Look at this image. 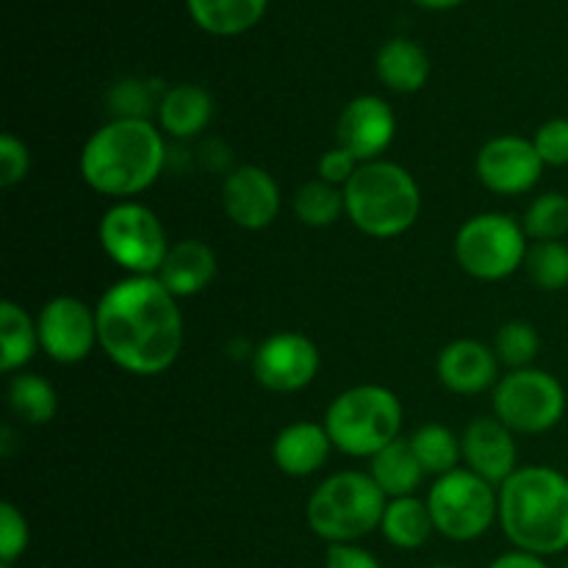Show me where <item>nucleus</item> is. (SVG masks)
<instances>
[{"mask_svg":"<svg viewBox=\"0 0 568 568\" xmlns=\"http://www.w3.org/2000/svg\"><path fill=\"white\" fill-rule=\"evenodd\" d=\"M98 344L116 369L155 377L172 369L183 349L178 297L155 275H125L94 305Z\"/></svg>","mask_w":568,"mask_h":568,"instance_id":"obj_1","label":"nucleus"},{"mask_svg":"<svg viewBox=\"0 0 568 568\" xmlns=\"http://www.w3.org/2000/svg\"><path fill=\"white\" fill-rule=\"evenodd\" d=\"M166 142L150 120H116L87 139L78 159L83 183L103 197L131 200L148 192L166 166Z\"/></svg>","mask_w":568,"mask_h":568,"instance_id":"obj_2","label":"nucleus"},{"mask_svg":"<svg viewBox=\"0 0 568 568\" xmlns=\"http://www.w3.org/2000/svg\"><path fill=\"white\" fill-rule=\"evenodd\" d=\"M499 491V527L521 552L549 558L568 549V477L552 466H519Z\"/></svg>","mask_w":568,"mask_h":568,"instance_id":"obj_3","label":"nucleus"},{"mask_svg":"<svg viewBox=\"0 0 568 568\" xmlns=\"http://www.w3.org/2000/svg\"><path fill=\"white\" fill-rule=\"evenodd\" d=\"M347 220L364 236L397 239L416 225L422 214V189L397 161L377 159L361 164L344 186Z\"/></svg>","mask_w":568,"mask_h":568,"instance_id":"obj_4","label":"nucleus"},{"mask_svg":"<svg viewBox=\"0 0 568 568\" xmlns=\"http://www.w3.org/2000/svg\"><path fill=\"white\" fill-rule=\"evenodd\" d=\"M388 497L369 471H336L314 488L305 519L314 536L327 544H355L381 530Z\"/></svg>","mask_w":568,"mask_h":568,"instance_id":"obj_5","label":"nucleus"},{"mask_svg":"<svg viewBox=\"0 0 568 568\" xmlns=\"http://www.w3.org/2000/svg\"><path fill=\"white\" fill-rule=\"evenodd\" d=\"M325 430L333 447L349 458H375L403 430V403L386 386L361 383L338 394L325 410Z\"/></svg>","mask_w":568,"mask_h":568,"instance_id":"obj_6","label":"nucleus"},{"mask_svg":"<svg viewBox=\"0 0 568 568\" xmlns=\"http://www.w3.org/2000/svg\"><path fill=\"white\" fill-rule=\"evenodd\" d=\"M527 253L530 236L525 225L499 211L471 216L455 233V261L475 281H505L525 266Z\"/></svg>","mask_w":568,"mask_h":568,"instance_id":"obj_7","label":"nucleus"},{"mask_svg":"<svg viewBox=\"0 0 568 568\" xmlns=\"http://www.w3.org/2000/svg\"><path fill=\"white\" fill-rule=\"evenodd\" d=\"M436 532L458 544L477 541L499 521V491L475 471L460 466L449 475L436 477L427 491Z\"/></svg>","mask_w":568,"mask_h":568,"instance_id":"obj_8","label":"nucleus"},{"mask_svg":"<svg viewBox=\"0 0 568 568\" xmlns=\"http://www.w3.org/2000/svg\"><path fill=\"white\" fill-rule=\"evenodd\" d=\"M98 239L103 253L128 275H159L170 239L159 214L136 200H120L100 216Z\"/></svg>","mask_w":568,"mask_h":568,"instance_id":"obj_9","label":"nucleus"},{"mask_svg":"<svg viewBox=\"0 0 568 568\" xmlns=\"http://www.w3.org/2000/svg\"><path fill=\"white\" fill-rule=\"evenodd\" d=\"M564 414L566 388L558 377L536 366L508 372L494 386V416L514 433H547L560 425Z\"/></svg>","mask_w":568,"mask_h":568,"instance_id":"obj_10","label":"nucleus"},{"mask_svg":"<svg viewBox=\"0 0 568 568\" xmlns=\"http://www.w3.org/2000/svg\"><path fill=\"white\" fill-rule=\"evenodd\" d=\"M39 347L55 364H81L98 344V314L83 300L61 294L37 314Z\"/></svg>","mask_w":568,"mask_h":568,"instance_id":"obj_11","label":"nucleus"},{"mask_svg":"<svg viewBox=\"0 0 568 568\" xmlns=\"http://www.w3.org/2000/svg\"><path fill=\"white\" fill-rule=\"evenodd\" d=\"M320 349L305 333L281 331L253 349V375L272 394L303 392L320 375Z\"/></svg>","mask_w":568,"mask_h":568,"instance_id":"obj_12","label":"nucleus"},{"mask_svg":"<svg viewBox=\"0 0 568 568\" xmlns=\"http://www.w3.org/2000/svg\"><path fill=\"white\" fill-rule=\"evenodd\" d=\"M544 161L538 155L532 139L505 133V136L488 139L480 148L475 161L477 181L494 194L503 197H519L532 192L544 175Z\"/></svg>","mask_w":568,"mask_h":568,"instance_id":"obj_13","label":"nucleus"},{"mask_svg":"<svg viewBox=\"0 0 568 568\" xmlns=\"http://www.w3.org/2000/svg\"><path fill=\"white\" fill-rule=\"evenodd\" d=\"M397 136V114L392 103L377 94H358L342 109L336 122V142L358 159V164L377 161Z\"/></svg>","mask_w":568,"mask_h":568,"instance_id":"obj_14","label":"nucleus"},{"mask_svg":"<svg viewBox=\"0 0 568 568\" xmlns=\"http://www.w3.org/2000/svg\"><path fill=\"white\" fill-rule=\"evenodd\" d=\"M281 186L258 164H242L227 172L222 183V209L242 231H264L281 214Z\"/></svg>","mask_w":568,"mask_h":568,"instance_id":"obj_15","label":"nucleus"},{"mask_svg":"<svg viewBox=\"0 0 568 568\" xmlns=\"http://www.w3.org/2000/svg\"><path fill=\"white\" fill-rule=\"evenodd\" d=\"M466 469L488 480L491 486H503L519 466H516V438L510 427H505L497 416H477L466 425L460 436Z\"/></svg>","mask_w":568,"mask_h":568,"instance_id":"obj_16","label":"nucleus"},{"mask_svg":"<svg viewBox=\"0 0 568 568\" xmlns=\"http://www.w3.org/2000/svg\"><path fill=\"white\" fill-rule=\"evenodd\" d=\"M436 375L447 392L477 397L499 383V358L494 347L477 338H458L438 353Z\"/></svg>","mask_w":568,"mask_h":568,"instance_id":"obj_17","label":"nucleus"},{"mask_svg":"<svg viewBox=\"0 0 568 568\" xmlns=\"http://www.w3.org/2000/svg\"><path fill=\"white\" fill-rule=\"evenodd\" d=\"M333 442L325 425L316 422H294L275 436L272 444V460L277 469L288 477H311L325 469L333 453Z\"/></svg>","mask_w":568,"mask_h":568,"instance_id":"obj_18","label":"nucleus"},{"mask_svg":"<svg viewBox=\"0 0 568 568\" xmlns=\"http://www.w3.org/2000/svg\"><path fill=\"white\" fill-rule=\"evenodd\" d=\"M216 270H220L216 253L209 244L200 239H183V242L172 244L155 277L164 283L166 292L183 300L205 292L214 283Z\"/></svg>","mask_w":568,"mask_h":568,"instance_id":"obj_19","label":"nucleus"},{"mask_svg":"<svg viewBox=\"0 0 568 568\" xmlns=\"http://www.w3.org/2000/svg\"><path fill=\"white\" fill-rule=\"evenodd\" d=\"M159 128L172 139L200 136L214 116V98L200 83H178L170 87L159 100Z\"/></svg>","mask_w":568,"mask_h":568,"instance_id":"obj_20","label":"nucleus"},{"mask_svg":"<svg viewBox=\"0 0 568 568\" xmlns=\"http://www.w3.org/2000/svg\"><path fill=\"white\" fill-rule=\"evenodd\" d=\"M375 72L386 89L397 94H414L430 78V55L408 37H392L377 48Z\"/></svg>","mask_w":568,"mask_h":568,"instance_id":"obj_21","label":"nucleus"},{"mask_svg":"<svg viewBox=\"0 0 568 568\" xmlns=\"http://www.w3.org/2000/svg\"><path fill=\"white\" fill-rule=\"evenodd\" d=\"M270 0H186V11L200 31L211 37H242L266 14Z\"/></svg>","mask_w":568,"mask_h":568,"instance_id":"obj_22","label":"nucleus"},{"mask_svg":"<svg viewBox=\"0 0 568 568\" xmlns=\"http://www.w3.org/2000/svg\"><path fill=\"white\" fill-rule=\"evenodd\" d=\"M369 475L388 499H399L416 497V488L422 486L425 469H422L408 438H397L369 460Z\"/></svg>","mask_w":568,"mask_h":568,"instance_id":"obj_23","label":"nucleus"},{"mask_svg":"<svg viewBox=\"0 0 568 568\" xmlns=\"http://www.w3.org/2000/svg\"><path fill=\"white\" fill-rule=\"evenodd\" d=\"M381 532L392 547L403 549V552H414V549L425 547V544L430 541L433 532H436L430 508H427V499H388L386 514H383L381 521Z\"/></svg>","mask_w":568,"mask_h":568,"instance_id":"obj_24","label":"nucleus"},{"mask_svg":"<svg viewBox=\"0 0 568 568\" xmlns=\"http://www.w3.org/2000/svg\"><path fill=\"white\" fill-rule=\"evenodd\" d=\"M37 320L14 300L0 305V369L3 375H17L22 366L39 353Z\"/></svg>","mask_w":568,"mask_h":568,"instance_id":"obj_25","label":"nucleus"},{"mask_svg":"<svg viewBox=\"0 0 568 568\" xmlns=\"http://www.w3.org/2000/svg\"><path fill=\"white\" fill-rule=\"evenodd\" d=\"M6 399H9L11 414L33 427L50 425L59 414V394H55L53 383L44 381L42 375H33V372L11 375Z\"/></svg>","mask_w":568,"mask_h":568,"instance_id":"obj_26","label":"nucleus"},{"mask_svg":"<svg viewBox=\"0 0 568 568\" xmlns=\"http://www.w3.org/2000/svg\"><path fill=\"white\" fill-rule=\"evenodd\" d=\"M410 447H414L416 458H419L425 475H449V471L460 469V460H464V447H460V438L455 436L449 427L444 425H422L414 436L408 438Z\"/></svg>","mask_w":568,"mask_h":568,"instance_id":"obj_27","label":"nucleus"},{"mask_svg":"<svg viewBox=\"0 0 568 568\" xmlns=\"http://www.w3.org/2000/svg\"><path fill=\"white\" fill-rule=\"evenodd\" d=\"M292 205L294 216H297L305 227H331L333 222L342 220V214H347L344 189L325 183L322 178L303 183V186L294 192Z\"/></svg>","mask_w":568,"mask_h":568,"instance_id":"obj_28","label":"nucleus"},{"mask_svg":"<svg viewBox=\"0 0 568 568\" xmlns=\"http://www.w3.org/2000/svg\"><path fill=\"white\" fill-rule=\"evenodd\" d=\"M521 225L532 242H564L568 236V197L564 192L541 194L527 205Z\"/></svg>","mask_w":568,"mask_h":568,"instance_id":"obj_29","label":"nucleus"},{"mask_svg":"<svg viewBox=\"0 0 568 568\" xmlns=\"http://www.w3.org/2000/svg\"><path fill=\"white\" fill-rule=\"evenodd\" d=\"M494 353H497L499 364L508 366L510 372L527 369L541 353V336L530 322H505L494 336Z\"/></svg>","mask_w":568,"mask_h":568,"instance_id":"obj_30","label":"nucleus"},{"mask_svg":"<svg viewBox=\"0 0 568 568\" xmlns=\"http://www.w3.org/2000/svg\"><path fill=\"white\" fill-rule=\"evenodd\" d=\"M525 270L541 292H564L568 286V244L536 242L527 253Z\"/></svg>","mask_w":568,"mask_h":568,"instance_id":"obj_31","label":"nucleus"},{"mask_svg":"<svg viewBox=\"0 0 568 568\" xmlns=\"http://www.w3.org/2000/svg\"><path fill=\"white\" fill-rule=\"evenodd\" d=\"M31 544L28 519L14 503H0V564L14 566Z\"/></svg>","mask_w":568,"mask_h":568,"instance_id":"obj_32","label":"nucleus"},{"mask_svg":"<svg viewBox=\"0 0 568 568\" xmlns=\"http://www.w3.org/2000/svg\"><path fill=\"white\" fill-rule=\"evenodd\" d=\"M532 144L547 166H568V116L544 122L532 136Z\"/></svg>","mask_w":568,"mask_h":568,"instance_id":"obj_33","label":"nucleus"},{"mask_svg":"<svg viewBox=\"0 0 568 568\" xmlns=\"http://www.w3.org/2000/svg\"><path fill=\"white\" fill-rule=\"evenodd\" d=\"M31 172V153H28V144L22 139H17L14 133H3L0 136V183L6 189L22 183Z\"/></svg>","mask_w":568,"mask_h":568,"instance_id":"obj_34","label":"nucleus"},{"mask_svg":"<svg viewBox=\"0 0 568 568\" xmlns=\"http://www.w3.org/2000/svg\"><path fill=\"white\" fill-rule=\"evenodd\" d=\"M111 105H114L120 114L116 116H128V120H148V87L142 81H120L116 87H111L109 94Z\"/></svg>","mask_w":568,"mask_h":568,"instance_id":"obj_35","label":"nucleus"},{"mask_svg":"<svg viewBox=\"0 0 568 568\" xmlns=\"http://www.w3.org/2000/svg\"><path fill=\"white\" fill-rule=\"evenodd\" d=\"M358 166H361L358 159L336 144V148H331L327 153H322L316 172H320V178L325 183H333V186L344 189L349 183V178L355 175V170H358Z\"/></svg>","mask_w":568,"mask_h":568,"instance_id":"obj_36","label":"nucleus"},{"mask_svg":"<svg viewBox=\"0 0 568 568\" xmlns=\"http://www.w3.org/2000/svg\"><path fill=\"white\" fill-rule=\"evenodd\" d=\"M325 568H381V564L358 544H331L325 555Z\"/></svg>","mask_w":568,"mask_h":568,"instance_id":"obj_37","label":"nucleus"},{"mask_svg":"<svg viewBox=\"0 0 568 568\" xmlns=\"http://www.w3.org/2000/svg\"><path fill=\"white\" fill-rule=\"evenodd\" d=\"M488 568H549L547 560L538 558V555L521 552V549H514V552L499 555Z\"/></svg>","mask_w":568,"mask_h":568,"instance_id":"obj_38","label":"nucleus"},{"mask_svg":"<svg viewBox=\"0 0 568 568\" xmlns=\"http://www.w3.org/2000/svg\"><path fill=\"white\" fill-rule=\"evenodd\" d=\"M416 6H422V9L427 11H449V9H458V6H464L466 0H414Z\"/></svg>","mask_w":568,"mask_h":568,"instance_id":"obj_39","label":"nucleus"},{"mask_svg":"<svg viewBox=\"0 0 568 568\" xmlns=\"http://www.w3.org/2000/svg\"><path fill=\"white\" fill-rule=\"evenodd\" d=\"M430 568H458V566H447V564H442V566H430Z\"/></svg>","mask_w":568,"mask_h":568,"instance_id":"obj_40","label":"nucleus"},{"mask_svg":"<svg viewBox=\"0 0 568 568\" xmlns=\"http://www.w3.org/2000/svg\"><path fill=\"white\" fill-rule=\"evenodd\" d=\"M0 568H14V566H6V564H0Z\"/></svg>","mask_w":568,"mask_h":568,"instance_id":"obj_41","label":"nucleus"},{"mask_svg":"<svg viewBox=\"0 0 568 568\" xmlns=\"http://www.w3.org/2000/svg\"><path fill=\"white\" fill-rule=\"evenodd\" d=\"M564 568H568V564H566V566H564Z\"/></svg>","mask_w":568,"mask_h":568,"instance_id":"obj_42","label":"nucleus"}]
</instances>
